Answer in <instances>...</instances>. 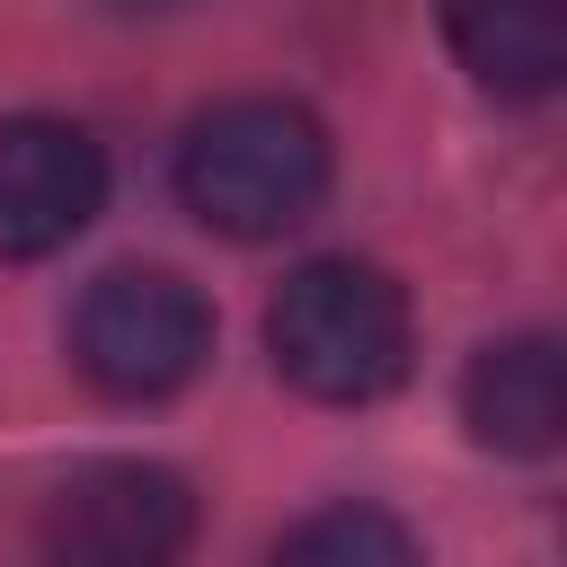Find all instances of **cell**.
<instances>
[{
	"label": "cell",
	"mask_w": 567,
	"mask_h": 567,
	"mask_svg": "<svg viewBox=\"0 0 567 567\" xmlns=\"http://www.w3.org/2000/svg\"><path fill=\"white\" fill-rule=\"evenodd\" d=\"M177 204L221 239H275L328 195V124L292 97H230L177 142Z\"/></svg>",
	"instance_id": "1"
},
{
	"label": "cell",
	"mask_w": 567,
	"mask_h": 567,
	"mask_svg": "<svg viewBox=\"0 0 567 567\" xmlns=\"http://www.w3.org/2000/svg\"><path fill=\"white\" fill-rule=\"evenodd\" d=\"M266 354L301 399L363 408L408 381V354H416L408 292L363 257H310L266 301Z\"/></svg>",
	"instance_id": "2"
},
{
	"label": "cell",
	"mask_w": 567,
	"mask_h": 567,
	"mask_svg": "<svg viewBox=\"0 0 567 567\" xmlns=\"http://www.w3.org/2000/svg\"><path fill=\"white\" fill-rule=\"evenodd\" d=\"M71 363L124 408L177 399L213 363V310L168 266H106L71 310Z\"/></svg>",
	"instance_id": "3"
},
{
	"label": "cell",
	"mask_w": 567,
	"mask_h": 567,
	"mask_svg": "<svg viewBox=\"0 0 567 567\" xmlns=\"http://www.w3.org/2000/svg\"><path fill=\"white\" fill-rule=\"evenodd\" d=\"M44 567H186L195 487L159 461H80L44 496Z\"/></svg>",
	"instance_id": "4"
},
{
	"label": "cell",
	"mask_w": 567,
	"mask_h": 567,
	"mask_svg": "<svg viewBox=\"0 0 567 567\" xmlns=\"http://www.w3.org/2000/svg\"><path fill=\"white\" fill-rule=\"evenodd\" d=\"M106 204V151L71 115H9L0 124V266L71 248Z\"/></svg>",
	"instance_id": "5"
},
{
	"label": "cell",
	"mask_w": 567,
	"mask_h": 567,
	"mask_svg": "<svg viewBox=\"0 0 567 567\" xmlns=\"http://www.w3.org/2000/svg\"><path fill=\"white\" fill-rule=\"evenodd\" d=\"M461 416L487 452L505 461H549L558 434H567V363H558V337L523 328V337H496L470 354L461 372Z\"/></svg>",
	"instance_id": "6"
},
{
	"label": "cell",
	"mask_w": 567,
	"mask_h": 567,
	"mask_svg": "<svg viewBox=\"0 0 567 567\" xmlns=\"http://www.w3.org/2000/svg\"><path fill=\"white\" fill-rule=\"evenodd\" d=\"M443 35L496 97H549L567 71V0H443Z\"/></svg>",
	"instance_id": "7"
},
{
	"label": "cell",
	"mask_w": 567,
	"mask_h": 567,
	"mask_svg": "<svg viewBox=\"0 0 567 567\" xmlns=\"http://www.w3.org/2000/svg\"><path fill=\"white\" fill-rule=\"evenodd\" d=\"M266 567H425L416 558V532L390 514V505H319V514H301L284 540H275V558Z\"/></svg>",
	"instance_id": "8"
},
{
	"label": "cell",
	"mask_w": 567,
	"mask_h": 567,
	"mask_svg": "<svg viewBox=\"0 0 567 567\" xmlns=\"http://www.w3.org/2000/svg\"><path fill=\"white\" fill-rule=\"evenodd\" d=\"M106 9H177V0H106Z\"/></svg>",
	"instance_id": "9"
}]
</instances>
